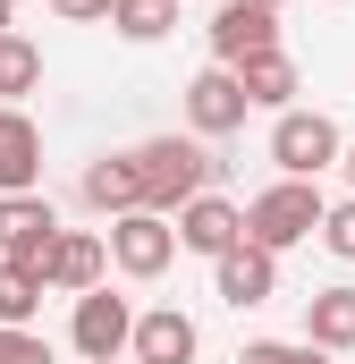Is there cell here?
Segmentation results:
<instances>
[{
  "label": "cell",
  "mask_w": 355,
  "mask_h": 364,
  "mask_svg": "<svg viewBox=\"0 0 355 364\" xmlns=\"http://www.w3.org/2000/svg\"><path fill=\"white\" fill-rule=\"evenodd\" d=\"M203 34H212V68H237V60H254V51L279 43V9H263V0H220Z\"/></svg>",
  "instance_id": "cell-6"
},
{
  "label": "cell",
  "mask_w": 355,
  "mask_h": 364,
  "mask_svg": "<svg viewBox=\"0 0 355 364\" xmlns=\"http://www.w3.org/2000/svg\"><path fill=\"white\" fill-rule=\"evenodd\" d=\"M102 364H127V356H102Z\"/></svg>",
  "instance_id": "cell-26"
},
{
  "label": "cell",
  "mask_w": 355,
  "mask_h": 364,
  "mask_svg": "<svg viewBox=\"0 0 355 364\" xmlns=\"http://www.w3.org/2000/svg\"><path fill=\"white\" fill-rule=\"evenodd\" d=\"M263 9H279V0H263Z\"/></svg>",
  "instance_id": "cell-27"
},
{
  "label": "cell",
  "mask_w": 355,
  "mask_h": 364,
  "mask_svg": "<svg viewBox=\"0 0 355 364\" xmlns=\"http://www.w3.org/2000/svg\"><path fill=\"white\" fill-rule=\"evenodd\" d=\"M305 348H322V356H347L355 348V288L347 279H330V288L305 296Z\"/></svg>",
  "instance_id": "cell-15"
},
{
  "label": "cell",
  "mask_w": 355,
  "mask_h": 364,
  "mask_svg": "<svg viewBox=\"0 0 355 364\" xmlns=\"http://www.w3.org/2000/svg\"><path fill=\"white\" fill-rule=\"evenodd\" d=\"M237 364H330V356L305 348V339H296V348H288V339H246V356H237Z\"/></svg>",
  "instance_id": "cell-21"
},
{
  "label": "cell",
  "mask_w": 355,
  "mask_h": 364,
  "mask_svg": "<svg viewBox=\"0 0 355 364\" xmlns=\"http://www.w3.org/2000/svg\"><path fill=\"white\" fill-rule=\"evenodd\" d=\"M43 186V127L26 110H0V195H34Z\"/></svg>",
  "instance_id": "cell-14"
},
{
  "label": "cell",
  "mask_w": 355,
  "mask_h": 364,
  "mask_svg": "<svg viewBox=\"0 0 355 364\" xmlns=\"http://www.w3.org/2000/svg\"><path fill=\"white\" fill-rule=\"evenodd\" d=\"M246 212V246H263V255H288V246H305L313 229H322V178H271L254 203H237Z\"/></svg>",
  "instance_id": "cell-2"
},
{
  "label": "cell",
  "mask_w": 355,
  "mask_h": 364,
  "mask_svg": "<svg viewBox=\"0 0 355 364\" xmlns=\"http://www.w3.org/2000/svg\"><path fill=\"white\" fill-rule=\"evenodd\" d=\"M26 93H43V43L0 34V110H17Z\"/></svg>",
  "instance_id": "cell-17"
},
{
  "label": "cell",
  "mask_w": 355,
  "mask_h": 364,
  "mask_svg": "<svg viewBox=\"0 0 355 364\" xmlns=\"http://www.w3.org/2000/svg\"><path fill=\"white\" fill-rule=\"evenodd\" d=\"M212 296L220 305H237V314H254V305H271L279 296V255H263V246H229V255H212Z\"/></svg>",
  "instance_id": "cell-8"
},
{
  "label": "cell",
  "mask_w": 355,
  "mask_h": 364,
  "mask_svg": "<svg viewBox=\"0 0 355 364\" xmlns=\"http://www.w3.org/2000/svg\"><path fill=\"white\" fill-rule=\"evenodd\" d=\"M170 229H178V255H229L237 237H246V212L229 203V195H195V203H178L170 212Z\"/></svg>",
  "instance_id": "cell-9"
},
{
  "label": "cell",
  "mask_w": 355,
  "mask_h": 364,
  "mask_svg": "<svg viewBox=\"0 0 355 364\" xmlns=\"http://www.w3.org/2000/svg\"><path fill=\"white\" fill-rule=\"evenodd\" d=\"M127 161H136V195H144V212H161V220H170L178 203L212 195V170H220L195 136H153V144H136Z\"/></svg>",
  "instance_id": "cell-1"
},
{
  "label": "cell",
  "mask_w": 355,
  "mask_h": 364,
  "mask_svg": "<svg viewBox=\"0 0 355 364\" xmlns=\"http://www.w3.org/2000/svg\"><path fill=\"white\" fill-rule=\"evenodd\" d=\"M110 26H119L127 43H161L178 26V0H110Z\"/></svg>",
  "instance_id": "cell-19"
},
{
  "label": "cell",
  "mask_w": 355,
  "mask_h": 364,
  "mask_svg": "<svg viewBox=\"0 0 355 364\" xmlns=\"http://www.w3.org/2000/svg\"><path fill=\"white\" fill-rule=\"evenodd\" d=\"M127 331H136V305H127V296H110V288H85V296H77V314H68V339H77V356H85V364L127 356Z\"/></svg>",
  "instance_id": "cell-7"
},
{
  "label": "cell",
  "mask_w": 355,
  "mask_h": 364,
  "mask_svg": "<svg viewBox=\"0 0 355 364\" xmlns=\"http://www.w3.org/2000/svg\"><path fill=\"white\" fill-rule=\"evenodd\" d=\"M313 237H322L339 263H355V195L347 203H322V229H313Z\"/></svg>",
  "instance_id": "cell-20"
},
{
  "label": "cell",
  "mask_w": 355,
  "mask_h": 364,
  "mask_svg": "<svg viewBox=\"0 0 355 364\" xmlns=\"http://www.w3.org/2000/svg\"><path fill=\"white\" fill-rule=\"evenodd\" d=\"M9 9H17V0H9Z\"/></svg>",
  "instance_id": "cell-28"
},
{
  "label": "cell",
  "mask_w": 355,
  "mask_h": 364,
  "mask_svg": "<svg viewBox=\"0 0 355 364\" xmlns=\"http://www.w3.org/2000/svg\"><path fill=\"white\" fill-rule=\"evenodd\" d=\"M0 364H51V339H34V331H0Z\"/></svg>",
  "instance_id": "cell-22"
},
{
  "label": "cell",
  "mask_w": 355,
  "mask_h": 364,
  "mask_svg": "<svg viewBox=\"0 0 355 364\" xmlns=\"http://www.w3.org/2000/svg\"><path fill=\"white\" fill-rule=\"evenodd\" d=\"M339 161H347V178H355V144H347V153H339Z\"/></svg>",
  "instance_id": "cell-24"
},
{
  "label": "cell",
  "mask_w": 355,
  "mask_h": 364,
  "mask_svg": "<svg viewBox=\"0 0 355 364\" xmlns=\"http://www.w3.org/2000/svg\"><path fill=\"white\" fill-rule=\"evenodd\" d=\"M229 77H237V93H246V110H296V85H305V77H296V60H288L279 43L254 51V60H237Z\"/></svg>",
  "instance_id": "cell-13"
},
{
  "label": "cell",
  "mask_w": 355,
  "mask_h": 364,
  "mask_svg": "<svg viewBox=\"0 0 355 364\" xmlns=\"http://www.w3.org/2000/svg\"><path fill=\"white\" fill-rule=\"evenodd\" d=\"M339 153H347L339 119H322V110H271V161H279V178H322V170H339Z\"/></svg>",
  "instance_id": "cell-3"
},
{
  "label": "cell",
  "mask_w": 355,
  "mask_h": 364,
  "mask_svg": "<svg viewBox=\"0 0 355 364\" xmlns=\"http://www.w3.org/2000/svg\"><path fill=\"white\" fill-rule=\"evenodd\" d=\"M60 237V212L51 195H0V263H43V246Z\"/></svg>",
  "instance_id": "cell-10"
},
{
  "label": "cell",
  "mask_w": 355,
  "mask_h": 364,
  "mask_svg": "<svg viewBox=\"0 0 355 364\" xmlns=\"http://www.w3.org/2000/svg\"><path fill=\"white\" fill-rule=\"evenodd\" d=\"M51 17H60V26H102L110 0H51Z\"/></svg>",
  "instance_id": "cell-23"
},
{
  "label": "cell",
  "mask_w": 355,
  "mask_h": 364,
  "mask_svg": "<svg viewBox=\"0 0 355 364\" xmlns=\"http://www.w3.org/2000/svg\"><path fill=\"white\" fill-rule=\"evenodd\" d=\"M0 34H9V0H0Z\"/></svg>",
  "instance_id": "cell-25"
},
{
  "label": "cell",
  "mask_w": 355,
  "mask_h": 364,
  "mask_svg": "<svg viewBox=\"0 0 355 364\" xmlns=\"http://www.w3.org/2000/svg\"><path fill=\"white\" fill-rule=\"evenodd\" d=\"M34 314H43V272L0 263V331H34Z\"/></svg>",
  "instance_id": "cell-18"
},
{
  "label": "cell",
  "mask_w": 355,
  "mask_h": 364,
  "mask_svg": "<svg viewBox=\"0 0 355 364\" xmlns=\"http://www.w3.org/2000/svg\"><path fill=\"white\" fill-rule=\"evenodd\" d=\"M34 272H43V296H85V288H102V272H110V246H102V229H60Z\"/></svg>",
  "instance_id": "cell-5"
},
{
  "label": "cell",
  "mask_w": 355,
  "mask_h": 364,
  "mask_svg": "<svg viewBox=\"0 0 355 364\" xmlns=\"http://www.w3.org/2000/svg\"><path fill=\"white\" fill-rule=\"evenodd\" d=\"M77 195H85L102 220H119V212H144V195H136V161H127V153H102V161H85Z\"/></svg>",
  "instance_id": "cell-16"
},
{
  "label": "cell",
  "mask_w": 355,
  "mask_h": 364,
  "mask_svg": "<svg viewBox=\"0 0 355 364\" xmlns=\"http://www.w3.org/2000/svg\"><path fill=\"white\" fill-rule=\"evenodd\" d=\"M195 348H203V331H195V314H178V305L136 314V331H127V364H195Z\"/></svg>",
  "instance_id": "cell-11"
},
{
  "label": "cell",
  "mask_w": 355,
  "mask_h": 364,
  "mask_svg": "<svg viewBox=\"0 0 355 364\" xmlns=\"http://www.w3.org/2000/svg\"><path fill=\"white\" fill-rule=\"evenodd\" d=\"M102 246H110V263L127 279H161L178 263V229L161 220V212H119L110 229H102Z\"/></svg>",
  "instance_id": "cell-4"
},
{
  "label": "cell",
  "mask_w": 355,
  "mask_h": 364,
  "mask_svg": "<svg viewBox=\"0 0 355 364\" xmlns=\"http://www.w3.org/2000/svg\"><path fill=\"white\" fill-rule=\"evenodd\" d=\"M186 127H195L203 144H220V136H237V127H246V93H237L229 68H203V77L186 85Z\"/></svg>",
  "instance_id": "cell-12"
}]
</instances>
